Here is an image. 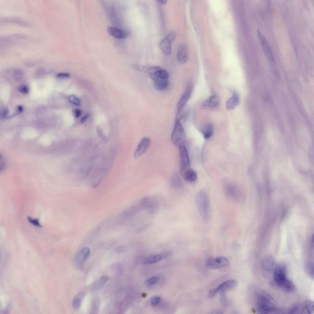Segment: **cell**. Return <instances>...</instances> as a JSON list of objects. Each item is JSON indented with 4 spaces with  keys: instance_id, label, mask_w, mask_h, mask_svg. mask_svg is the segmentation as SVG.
Here are the masks:
<instances>
[{
    "instance_id": "cell-1",
    "label": "cell",
    "mask_w": 314,
    "mask_h": 314,
    "mask_svg": "<svg viewBox=\"0 0 314 314\" xmlns=\"http://www.w3.org/2000/svg\"><path fill=\"white\" fill-rule=\"evenodd\" d=\"M257 312L262 314H269L278 312L276 303L272 297L263 290L258 291L255 296Z\"/></svg>"
},
{
    "instance_id": "cell-2",
    "label": "cell",
    "mask_w": 314,
    "mask_h": 314,
    "mask_svg": "<svg viewBox=\"0 0 314 314\" xmlns=\"http://www.w3.org/2000/svg\"><path fill=\"white\" fill-rule=\"evenodd\" d=\"M286 266L283 264L277 265L273 271V278L275 284L285 292L291 293L295 287L292 281L287 277Z\"/></svg>"
},
{
    "instance_id": "cell-3",
    "label": "cell",
    "mask_w": 314,
    "mask_h": 314,
    "mask_svg": "<svg viewBox=\"0 0 314 314\" xmlns=\"http://www.w3.org/2000/svg\"><path fill=\"white\" fill-rule=\"evenodd\" d=\"M196 206L202 220L209 221L211 216V205L209 196L205 190L198 192L196 196Z\"/></svg>"
},
{
    "instance_id": "cell-4",
    "label": "cell",
    "mask_w": 314,
    "mask_h": 314,
    "mask_svg": "<svg viewBox=\"0 0 314 314\" xmlns=\"http://www.w3.org/2000/svg\"><path fill=\"white\" fill-rule=\"evenodd\" d=\"M223 189L225 196L230 200L239 203L243 200L242 192L236 184L230 182H225L223 184Z\"/></svg>"
},
{
    "instance_id": "cell-5",
    "label": "cell",
    "mask_w": 314,
    "mask_h": 314,
    "mask_svg": "<svg viewBox=\"0 0 314 314\" xmlns=\"http://www.w3.org/2000/svg\"><path fill=\"white\" fill-rule=\"evenodd\" d=\"M171 140L174 145L177 147L184 145L186 134L182 124L176 120L171 135Z\"/></svg>"
},
{
    "instance_id": "cell-6",
    "label": "cell",
    "mask_w": 314,
    "mask_h": 314,
    "mask_svg": "<svg viewBox=\"0 0 314 314\" xmlns=\"http://www.w3.org/2000/svg\"><path fill=\"white\" fill-rule=\"evenodd\" d=\"M180 158V173L183 175L185 173L190 169V160L187 150L184 146L179 147Z\"/></svg>"
},
{
    "instance_id": "cell-7",
    "label": "cell",
    "mask_w": 314,
    "mask_h": 314,
    "mask_svg": "<svg viewBox=\"0 0 314 314\" xmlns=\"http://www.w3.org/2000/svg\"><path fill=\"white\" fill-rule=\"evenodd\" d=\"M176 35L174 32L169 33L160 42L159 47L166 56L169 55L171 52V43L174 40Z\"/></svg>"
},
{
    "instance_id": "cell-8",
    "label": "cell",
    "mask_w": 314,
    "mask_h": 314,
    "mask_svg": "<svg viewBox=\"0 0 314 314\" xmlns=\"http://www.w3.org/2000/svg\"><path fill=\"white\" fill-rule=\"evenodd\" d=\"M192 90V84L191 83H190L187 85L177 103L176 108V116L185 106L186 104L190 97Z\"/></svg>"
},
{
    "instance_id": "cell-9",
    "label": "cell",
    "mask_w": 314,
    "mask_h": 314,
    "mask_svg": "<svg viewBox=\"0 0 314 314\" xmlns=\"http://www.w3.org/2000/svg\"><path fill=\"white\" fill-rule=\"evenodd\" d=\"M228 260L224 257L220 256L216 258H208L206 262V266L211 269H217L228 266Z\"/></svg>"
},
{
    "instance_id": "cell-10",
    "label": "cell",
    "mask_w": 314,
    "mask_h": 314,
    "mask_svg": "<svg viewBox=\"0 0 314 314\" xmlns=\"http://www.w3.org/2000/svg\"><path fill=\"white\" fill-rule=\"evenodd\" d=\"M259 40L267 57L270 60H274V56L271 47L268 41L259 29H257Z\"/></svg>"
},
{
    "instance_id": "cell-11",
    "label": "cell",
    "mask_w": 314,
    "mask_h": 314,
    "mask_svg": "<svg viewBox=\"0 0 314 314\" xmlns=\"http://www.w3.org/2000/svg\"><path fill=\"white\" fill-rule=\"evenodd\" d=\"M150 139L147 137L143 138L138 144L134 154V158L137 159L147 151L150 144Z\"/></svg>"
},
{
    "instance_id": "cell-12",
    "label": "cell",
    "mask_w": 314,
    "mask_h": 314,
    "mask_svg": "<svg viewBox=\"0 0 314 314\" xmlns=\"http://www.w3.org/2000/svg\"><path fill=\"white\" fill-rule=\"evenodd\" d=\"M262 266L264 270L270 272L273 271L277 265L274 258L272 256L269 255L265 257L263 259Z\"/></svg>"
},
{
    "instance_id": "cell-13",
    "label": "cell",
    "mask_w": 314,
    "mask_h": 314,
    "mask_svg": "<svg viewBox=\"0 0 314 314\" xmlns=\"http://www.w3.org/2000/svg\"><path fill=\"white\" fill-rule=\"evenodd\" d=\"M188 58V48L184 44L180 45L178 48L177 58L179 62L181 63H185Z\"/></svg>"
},
{
    "instance_id": "cell-14",
    "label": "cell",
    "mask_w": 314,
    "mask_h": 314,
    "mask_svg": "<svg viewBox=\"0 0 314 314\" xmlns=\"http://www.w3.org/2000/svg\"><path fill=\"white\" fill-rule=\"evenodd\" d=\"M237 284V282L235 280H228L224 281L214 289L217 293L219 291L224 292L227 290L234 289L236 286Z\"/></svg>"
},
{
    "instance_id": "cell-15",
    "label": "cell",
    "mask_w": 314,
    "mask_h": 314,
    "mask_svg": "<svg viewBox=\"0 0 314 314\" xmlns=\"http://www.w3.org/2000/svg\"><path fill=\"white\" fill-rule=\"evenodd\" d=\"M220 100L216 95H213L208 98L202 103V107L205 109H215L218 107Z\"/></svg>"
},
{
    "instance_id": "cell-16",
    "label": "cell",
    "mask_w": 314,
    "mask_h": 314,
    "mask_svg": "<svg viewBox=\"0 0 314 314\" xmlns=\"http://www.w3.org/2000/svg\"><path fill=\"white\" fill-rule=\"evenodd\" d=\"M170 254L169 251H165L155 255H151L146 258L144 261L145 264H150L159 262Z\"/></svg>"
},
{
    "instance_id": "cell-17",
    "label": "cell",
    "mask_w": 314,
    "mask_h": 314,
    "mask_svg": "<svg viewBox=\"0 0 314 314\" xmlns=\"http://www.w3.org/2000/svg\"><path fill=\"white\" fill-rule=\"evenodd\" d=\"M107 30L112 36L118 39L125 38L128 35L127 33L125 31L112 26L108 27Z\"/></svg>"
},
{
    "instance_id": "cell-18",
    "label": "cell",
    "mask_w": 314,
    "mask_h": 314,
    "mask_svg": "<svg viewBox=\"0 0 314 314\" xmlns=\"http://www.w3.org/2000/svg\"><path fill=\"white\" fill-rule=\"evenodd\" d=\"M240 102V98L239 95L236 91H234L232 96L227 101L226 107L228 110H232L235 109L239 104Z\"/></svg>"
},
{
    "instance_id": "cell-19",
    "label": "cell",
    "mask_w": 314,
    "mask_h": 314,
    "mask_svg": "<svg viewBox=\"0 0 314 314\" xmlns=\"http://www.w3.org/2000/svg\"><path fill=\"white\" fill-rule=\"evenodd\" d=\"M153 81L154 87L156 90L158 91L165 90L169 85L168 79L157 78Z\"/></svg>"
},
{
    "instance_id": "cell-20",
    "label": "cell",
    "mask_w": 314,
    "mask_h": 314,
    "mask_svg": "<svg viewBox=\"0 0 314 314\" xmlns=\"http://www.w3.org/2000/svg\"><path fill=\"white\" fill-rule=\"evenodd\" d=\"M300 312L304 313L312 314L314 312L313 302L310 300L306 301L299 305Z\"/></svg>"
},
{
    "instance_id": "cell-21",
    "label": "cell",
    "mask_w": 314,
    "mask_h": 314,
    "mask_svg": "<svg viewBox=\"0 0 314 314\" xmlns=\"http://www.w3.org/2000/svg\"><path fill=\"white\" fill-rule=\"evenodd\" d=\"M190 113V109L189 107L185 106L176 116V120H178L182 124L187 120Z\"/></svg>"
},
{
    "instance_id": "cell-22",
    "label": "cell",
    "mask_w": 314,
    "mask_h": 314,
    "mask_svg": "<svg viewBox=\"0 0 314 314\" xmlns=\"http://www.w3.org/2000/svg\"><path fill=\"white\" fill-rule=\"evenodd\" d=\"M149 76L153 80L157 78L168 79L169 77L168 72L161 68L154 74Z\"/></svg>"
},
{
    "instance_id": "cell-23",
    "label": "cell",
    "mask_w": 314,
    "mask_h": 314,
    "mask_svg": "<svg viewBox=\"0 0 314 314\" xmlns=\"http://www.w3.org/2000/svg\"><path fill=\"white\" fill-rule=\"evenodd\" d=\"M90 252V248L88 247H86L82 250L79 252L77 255V260L79 262H82L85 261L88 256Z\"/></svg>"
},
{
    "instance_id": "cell-24",
    "label": "cell",
    "mask_w": 314,
    "mask_h": 314,
    "mask_svg": "<svg viewBox=\"0 0 314 314\" xmlns=\"http://www.w3.org/2000/svg\"><path fill=\"white\" fill-rule=\"evenodd\" d=\"M183 175L185 180L189 182L194 181L197 177L196 172L194 170L190 169L185 173Z\"/></svg>"
},
{
    "instance_id": "cell-25",
    "label": "cell",
    "mask_w": 314,
    "mask_h": 314,
    "mask_svg": "<svg viewBox=\"0 0 314 314\" xmlns=\"http://www.w3.org/2000/svg\"><path fill=\"white\" fill-rule=\"evenodd\" d=\"M213 125L210 124L206 125L203 129L202 132L204 138L208 139L213 135Z\"/></svg>"
},
{
    "instance_id": "cell-26",
    "label": "cell",
    "mask_w": 314,
    "mask_h": 314,
    "mask_svg": "<svg viewBox=\"0 0 314 314\" xmlns=\"http://www.w3.org/2000/svg\"><path fill=\"white\" fill-rule=\"evenodd\" d=\"M84 296V293H81L74 299L72 302V306L74 308H78L80 307L82 300Z\"/></svg>"
},
{
    "instance_id": "cell-27",
    "label": "cell",
    "mask_w": 314,
    "mask_h": 314,
    "mask_svg": "<svg viewBox=\"0 0 314 314\" xmlns=\"http://www.w3.org/2000/svg\"><path fill=\"white\" fill-rule=\"evenodd\" d=\"M68 99L70 102L75 105L79 106L81 104L80 99L74 95H70L68 97Z\"/></svg>"
},
{
    "instance_id": "cell-28",
    "label": "cell",
    "mask_w": 314,
    "mask_h": 314,
    "mask_svg": "<svg viewBox=\"0 0 314 314\" xmlns=\"http://www.w3.org/2000/svg\"><path fill=\"white\" fill-rule=\"evenodd\" d=\"M306 270L308 274L312 277L313 278V265L311 263H308L306 265Z\"/></svg>"
},
{
    "instance_id": "cell-29",
    "label": "cell",
    "mask_w": 314,
    "mask_h": 314,
    "mask_svg": "<svg viewBox=\"0 0 314 314\" xmlns=\"http://www.w3.org/2000/svg\"><path fill=\"white\" fill-rule=\"evenodd\" d=\"M159 279V278L157 276L151 277L147 279L146 281V284L148 286L152 285L157 283Z\"/></svg>"
},
{
    "instance_id": "cell-30",
    "label": "cell",
    "mask_w": 314,
    "mask_h": 314,
    "mask_svg": "<svg viewBox=\"0 0 314 314\" xmlns=\"http://www.w3.org/2000/svg\"><path fill=\"white\" fill-rule=\"evenodd\" d=\"M27 219L29 222L32 225L39 227H42L38 219H33L30 216H28Z\"/></svg>"
},
{
    "instance_id": "cell-31",
    "label": "cell",
    "mask_w": 314,
    "mask_h": 314,
    "mask_svg": "<svg viewBox=\"0 0 314 314\" xmlns=\"http://www.w3.org/2000/svg\"><path fill=\"white\" fill-rule=\"evenodd\" d=\"M18 90L21 93L24 94H27L29 92V89L25 85H22L18 87Z\"/></svg>"
},
{
    "instance_id": "cell-32",
    "label": "cell",
    "mask_w": 314,
    "mask_h": 314,
    "mask_svg": "<svg viewBox=\"0 0 314 314\" xmlns=\"http://www.w3.org/2000/svg\"><path fill=\"white\" fill-rule=\"evenodd\" d=\"M109 279V277L107 276H103L99 279L98 282V285L100 287L105 283Z\"/></svg>"
},
{
    "instance_id": "cell-33",
    "label": "cell",
    "mask_w": 314,
    "mask_h": 314,
    "mask_svg": "<svg viewBox=\"0 0 314 314\" xmlns=\"http://www.w3.org/2000/svg\"><path fill=\"white\" fill-rule=\"evenodd\" d=\"M160 300V298L159 297L155 296L151 298V303L153 306H155L158 304Z\"/></svg>"
},
{
    "instance_id": "cell-34",
    "label": "cell",
    "mask_w": 314,
    "mask_h": 314,
    "mask_svg": "<svg viewBox=\"0 0 314 314\" xmlns=\"http://www.w3.org/2000/svg\"><path fill=\"white\" fill-rule=\"evenodd\" d=\"M9 113V110L8 108H4L1 112V118H3L6 117L8 115Z\"/></svg>"
},
{
    "instance_id": "cell-35",
    "label": "cell",
    "mask_w": 314,
    "mask_h": 314,
    "mask_svg": "<svg viewBox=\"0 0 314 314\" xmlns=\"http://www.w3.org/2000/svg\"><path fill=\"white\" fill-rule=\"evenodd\" d=\"M57 76L59 78H68L70 77V75L67 73H60L58 74Z\"/></svg>"
},
{
    "instance_id": "cell-36",
    "label": "cell",
    "mask_w": 314,
    "mask_h": 314,
    "mask_svg": "<svg viewBox=\"0 0 314 314\" xmlns=\"http://www.w3.org/2000/svg\"><path fill=\"white\" fill-rule=\"evenodd\" d=\"M81 111L79 109H75L73 110V113L75 117L76 118L79 117L81 115Z\"/></svg>"
},
{
    "instance_id": "cell-37",
    "label": "cell",
    "mask_w": 314,
    "mask_h": 314,
    "mask_svg": "<svg viewBox=\"0 0 314 314\" xmlns=\"http://www.w3.org/2000/svg\"><path fill=\"white\" fill-rule=\"evenodd\" d=\"M89 117V115L87 114L84 116L81 120V123H84L88 118Z\"/></svg>"
},
{
    "instance_id": "cell-38",
    "label": "cell",
    "mask_w": 314,
    "mask_h": 314,
    "mask_svg": "<svg viewBox=\"0 0 314 314\" xmlns=\"http://www.w3.org/2000/svg\"><path fill=\"white\" fill-rule=\"evenodd\" d=\"M156 1L161 5H165L167 2V0H157Z\"/></svg>"
},
{
    "instance_id": "cell-39",
    "label": "cell",
    "mask_w": 314,
    "mask_h": 314,
    "mask_svg": "<svg viewBox=\"0 0 314 314\" xmlns=\"http://www.w3.org/2000/svg\"><path fill=\"white\" fill-rule=\"evenodd\" d=\"M17 111L20 113L22 112L23 110V107L21 105H19L17 107Z\"/></svg>"
}]
</instances>
